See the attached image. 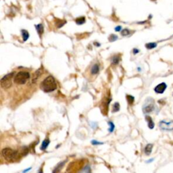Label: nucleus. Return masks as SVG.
<instances>
[{"label": "nucleus", "mask_w": 173, "mask_h": 173, "mask_svg": "<svg viewBox=\"0 0 173 173\" xmlns=\"http://www.w3.org/2000/svg\"><path fill=\"white\" fill-rule=\"evenodd\" d=\"M64 164H65V162H60V164H58L54 168L53 173H58L59 172L62 170V167L64 166Z\"/></svg>", "instance_id": "9"}, {"label": "nucleus", "mask_w": 173, "mask_h": 173, "mask_svg": "<svg viewBox=\"0 0 173 173\" xmlns=\"http://www.w3.org/2000/svg\"><path fill=\"white\" fill-rule=\"evenodd\" d=\"M41 88L44 92L50 93L56 89L57 83L52 76H49L41 84Z\"/></svg>", "instance_id": "2"}, {"label": "nucleus", "mask_w": 173, "mask_h": 173, "mask_svg": "<svg viewBox=\"0 0 173 173\" xmlns=\"http://www.w3.org/2000/svg\"><path fill=\"white\" fill-rule=\"evenodd\" d=\"M108 124H109V125H110V133H112V132H113L114 131V124L112 122H108Z\"/></svg>", "instance_id": "20"}, {"label": "nucleus", "mask_w": 173, "mask_h": 173, "mask_svg": "<svg viewBox=\"0 0 173 173\" xmlns=\"http://www.w3.org/2000/svg\"><path fill=\"white\" fill-rule=\"evenodd\" d=\"M39 173H42V172H41V170L40 172H39Z\"/></svg>", "instance_id": "30"}, {"label": "nucleus", "mask_w": 173, "mask_h": 173, "mask_svg": "<svg viewBox=\"0 0 173 173\" xmlns=\"http://www.w3.org/2000/svg\"><path fill=\"white\" fill-rule=\"evenodd\" d=\"M122 35L123 36H126V35H128L129 34V31L128 29H124L122 31Z\"/></svg>", "instance_id": "23"}, {"label": "nucleus", "mask_w": 173, "mask_h": 173, "mask_svg": "<svg viewBox=\"0 0 173 173\" xmlns=\"http://www.w3.org/2000/svg\"><path fill=\"white\" fill-rule=\"evenodd\" d=\"M31 168H29V169H26V170H24V171H23V173H25V172H28V171H29V170H31Z\"/></svg>", "instance_id": "27"}, {"label": "nucleus", "mask_w": 173, "mask_h": 173, "mask_svg": "<svg viewBox=\"0 0 173 173\" xmlns=\"http://www.w3.org/2000/svg\"><path fill=\"white\" fill-rule=\"evenodd\" d=\"M43 73V69L42 68H39V70L35 72L33 76V79H32V82L33 83H36V81L39 79V78L41 77V75Z\"/></svg>", "instance_id": "7"}, {"label": "nucleus", "mask_w": 173, "mask_h": 173, "mask_svg": "<svg viewBox=\"0 0 173 173\" xmlns=\"http://www.w3.org/2000/svg\"><path fill=\"white\" fill-rule=\"evenodd\" d=\"M126 99H127V101H128L129 104H132L134 102V100H135L134 97L133 96H131V95H127L126 96Z\"/></svg>", "instance_id": "19"}, {"label": "nucleus", "mask_w": 173, "mask_h": 173, "mask_svg": "<svg viewBox=\"0 0 173 173\" xmlns=\"http://www.w3.org/2000/svg\"><path fill=\"white\" fill-rule=\"evenodd\" d=\"M154 110V106L153 103H149L148 105H147L143 108V112L145 114L151 112L153 110Z\"/></svg>", "instance_id": "8"}, {"label": "nucleus", "mask_w": 173, "mask_h": 173, "mask_svg": "<svg viewBox=\"0 0 173 173\" xmlns=\"http://www.w3.org/2000/svg\"><path fill=\"white\" fill-rule=\"evenodd\" d=\"M138 52H139V50H134V54H137V53H138Z\"/></svg>", "instance_id": "28"}, {"label": "nucleus", "mask_w": 173, "mask_h": 173, "mask_svg": "<svg viewBox=\"0 0 173 173\" xmlns=\"http://www.w3.org/2000/svg\"><path fill=\"white\" fill-rule=\"evenodd\" d=\"M30 78V74L28 72L21 71L16 74L14 78V83L18 85H24L26 83L29 79Z\"/></svg>", "instance_id": "3"}, {"label": "nucleus", "mask_w": 173, "mask_h": 173, "mask_svg": "<svg viewBox=\"0 0 173 173\" xmlns=\"http://www.w3.org/2000/svg\"><path fill=\"white\" fill-rule=\"evenodd\" d=\"M167 87L166 84L165 83H162L159 84L158 85H157L154 89V91L157 93H163L164 92V91L166 90Z\"/></svg>", "instance_id": "6"}, {"label": "nucleus", "mask_w": 173, "mask_h": 173, "mask_svg": "<svg viewBox=\"0 0 173 173\" xmlns=\"http://www.w3.org/2000/svg\"><path fill=\"white\" fill-rule=\"evenodd\" d=\"M120 110V104L118 103H115L113 106V112H116Z\"/></svg>", "instance_id": "18"}, {"label": "nucleus", "mask_w": 173, "mask_h": 173, "mask_svg": "<svg viewBox=\"0 0 173 173\" xmlns=\"http://www.w3.org/2000/svg\"><path fill=\"white\" fill-rule=\"evenodd\" d=\"M145 119H146V120L147 121V123H148L149 128H150V129H153V127H154V122H153L152 119H151V118L150 116H147L145 117Z\"/></svg>", "instance_id": "10"}, {"label": "nucleus", "mask_w": 173, "mask_h": 173, "mask_svg": "<svg viewBox=\"0 0 173 173\" xmlns=\"http://www.w3.org/2000/svg\"><path fill=\"white\" fill-rule=\"evenodd\" d=\"M160 128L166 131L173 130V120H162L159 124Z\"/></svg>", "instance_id": "5"}, {"label": "nucleus", "mask_w": 173, "mask_h": 173, "mask_svg": "<svg viewBox=\"0 0 173 173\" xmlns=\"http://www.w3.org/2000/svg\"><path fill=\"white\" fill-rule=\"evenodd\" d=\"M99 66L97 65V64H95V65L93 66L92 68H91V73L93 74H96L99 72Z\"/></svg>", "instance_id": "13"}, {"label": "nucleus", "mask_w": 173, "mask_h": 173, "mask_svg": "<svg viewBox=\"0 0 173 173\" xmlns=\"http://www.w3.org/2000/svg\"><path fill=\"white\" fill-rule=\"evenodd\" d=\"M22 35H23V40L26 41L29 39V34L28 33V31H27L26 30H22Z\"/></svg>", "instance_id": "14"}, {"label": "nucleus", "mask_w": 173, "mask_h": 173, "mask_svg": "<svg viewBox=\"0 0 173 173\" xmlns=\"http://www.w3.org/2000/svg\"><path fill=\"white\" fill-rule=\"evenodd\" d=\"M119 62V58L118 57H114L112 60V63L114 64H116Z\"/></svg>", "instance_id": "24"}, {"label": "nucleus", "mask_w": 173, "mask_h": 173, "mask_svg": "<svg viewBox=\"0 0 173 173\" xmlns=\"http://www.w3.org/2000/svg\"><path fill=\"white\" fill-rule=\"evenodd\" d=\"M36 28H37V32H38V33L40 35H42V33H43V25H41V24H39V25H37Z\"/></svg>", "instance_id": "16"}, {"label": "nucleus", "mask_w": 173, "mask_h": 173, "mask_svg": "<svg viewBox=\"0 0 173 173\" xmlns=\"http://www.w3.org/2000/svg\"><path fill=\"white\" fill-rule=\"evenodd\" d=\"M91 143L93 145H101V144H103V143L97 141H95V140H93L92 141H91Z\"/></svg>", "instance_id": "25"}, {"label": "nucleus", "mask_w": 173, "mask_h": 173, "mask_svg": "<svg viewBox=\"0 0 173 173\" xmlns=\"http://www.w3.org/2000/svg\"><path fill=\"white\" fill-rule=\"evenodd\" d=\"M153 159H151V160H148V161H147V163H149V162H152V161H153Z\"/></svg>", "instance_id": "29"}, {"label": "nucleus", "mask_w": 173, "mask_h": 173, "mask_svg": "<svg viewBox=\"0 0 173 173\" xmlns=\"http://www.w3.org/2000/svg\"><path fill=\"white\" fill-rule=\"evenodd\" d=\"M156 46H157V44L155 43H149L145 45V47H146L147 49H149V50L153 49V48H155Z\"/></svg>", "instance_id": "17"}, {"label": "nucleus", "mask_w": 173, "mask_h": 173, "mask_svg": "<svg viewBox=\"0 0 173 173\" xmlns=\"http://www.w3.org/2000/svg\"><path fill=\"white\" fill-rule=\"evenodd\" d=\"M14 74V72H11V73L6 74V76H4L2 79H1L0 84H1L2 87L5 89H9L11 87L12 79L13 78Z\"/></svg>", "instance_id": "4"}, {"label": "nucleus", "mask_w": 173, "mask_h": 173, "mask_svg": "<svg viewBox=\"0 0 173 173\" xmlns=\"http://www.w3.org/2000/svg\"><path fill=\"white\" fill-rule=\"evenodd\" d=\"M85 23V17L78 18L77 20H76V23L79 25H83V24H84Z\"/></svg>", "instance_id": "15"}, {"label": "nucleus", "mask_w": 173, "mask_h": 173, "mask_svg": "<svg viewBox=\"0 0 173 173\" xmlns=\"http://www.w3.org/2000/svg\"><path fill=\"white\" fill-rule=\"evenodd\" d=\"M65 23H66V21H64V20H60L58 23H56V25L58 26V28H60V27H62Z\"/></svg>", "instance_id": "21"}, {"label": "nucleus", "mask_w": 173, "mask_h": 173, "mask_svg": "<svg viewBox=\"0 0 173 173\" xmlns=\"http://www.w3.org/2000/svg\"><path fill=\"white\" fill-rule=\"evenodd\" d=\"M2 155L7 161L10 162H16L20 160L22 154L18 151L14 150L11 148H5L2 151Z\"/></svg>", "instance_id": "1"}, {"label": "nucleus", "mask_w": 173, "mask_h": 173, "mask_svg": "<svg viewBox=\"0 0 173 173\" xmlns=\"http://www.w3.org/2000/svg\"><path fill=\"white\" fill-rule=\"evenodd\" d=\"M117 39H118V37L114 35H112L110 37L109 39H110V41H114L116 40Z\"/></svg>", "instance_id": "22"}, {"label": "nucleus", "mask_w": 173, "mask_h": 173, "mask_svg": "<svg viewBox=\"0 0 173 173\" xmlns=\"http://www.w3.org/2000/svg\"><path fill=\"white\" fill-rule=\"evenodd\" d=\"M152 149H153V145L152 144H147L145 148V153L146 155H149L151 151H152Z\"/></svg>", "instance_id": "11"}, {"label": "nucleus", "mask_w": 173, "mask_h": 173, "mask_svg": "<svg viewBox=\"0 0 173 173\" xmlns=\"http://www.w3.org/2000/svg\"><path fill=\"white\" fill-rule=\"evenodd\" d=\"M115 30H116V31H120L121 30V27L120 26H118L117 27H116Z\"/></svg>", "instance_id": "26"}, {"label": "nucleus", "mask_w": 173, "mask_h": 173, "mask_svg": "<svg viewBox=\"0 0 173 173\" xmlns=\"http://www.w3.org/2000/svg\"><path fill=\"white\" fill-rule=\"evenodd\" d=\"M50 143V141L49 139H46L43 141L42 143V145H41V150H45V149L47 148V146L49 145V144Z\"/></svg>", "instance_id": "12"}]
</instances>
